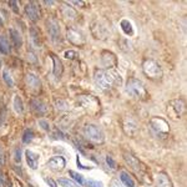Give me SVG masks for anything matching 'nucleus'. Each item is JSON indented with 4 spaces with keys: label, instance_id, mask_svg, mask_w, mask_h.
I'll list each match as a JSON object with an SVG mask.
<instances>
[{
    "label": "nucleus",
    "instance_id": "1",
    "mask_svg": "<svg viewBox=\"0 0 187 187\" xmlns=\"http://www.w3.org/2000/svg\"><path fill=\"white\" fill-rule=\"evenodd\" d=\"M95 84L100 89L106 90L121 84V75L112 70H97L94 76Z\"/></svg>",
    "mask_w": 187,
    "mask_h": 187
},
{
    "label": "nucleus",
    "instance_id": "2",
    "mask_svg": "<svg viewBox=\"0 0 187 187\" xmlns=\"http://www.w3.org/2000/svg\"><path fill=\"white\" fill-rule=\"evenodd\" d=\"M126 92L129 94L130 96L136 97V99H141L146 96V90L143 84L137 80V79H130L126 84Z\"/></svg>",
    "mask_w": 187,
    "mask_h": 187
},
{
    "label": "nucleus",
    "instance_id": "3",
    "mask_svg": "<svg viewBox=\"0 0 187 187\" xmlns=\"http://www.w3.org/2000/svg\"><path fill=\"white\" fill-rule=\"evenodd\" d=\"M142 70L145 75L150 79H160L162 76V70L161 66L155 60H145L142 64Z\"/></svg>",
    "mask_w": 187,
    "mask_h": 187
},
{
    "label": "nucleus",
    "instance_id": "4",
    "mask_svg": "<svg viewBox=\"0 0 187 187\" xmlns=\"http://www.w3.org/2000/svg\"><path fill=\"white\" fill-rule=\"evenodd\" d=\"M150 127L156 135H160V136H165V135H167L170 132V126H168L167 121L164 120V118H161V117L151 118Z\"/></svg>",
    "mask_w": 187,
    "mask_h": 187
},
{
    "label": "nucleus",
    "instance_id": "5",
    "mask_svg": "<svg viewBox=\"0 0 187 187\" xmlns=\"http://www.w3.org/2000/svg\"><path fill=\"white\" fill-rule=\"evenodd\" d=\"M84 133L85 136L94 142H103L104 141V132L100 127L95 126V125H87L85 126L84 129Z\"/></svg>",
    "mask_w": 187,
    "mask_h": 187
},
{
    "label": "nucleus",
    "instance_id": "6",
    "mask_svg": "<svg viewBox=\"0 0 187 187\" xmlns=\"http://www.w3.org/2000/svg\"><path fill=\"white\" fill-rule=\"evenodd\" d=\"M185 112V103L180 99L172 100L171 103L168 104V109H167V114L173 117V118H180V116H182V114Z\"/></svg>",
    "mask_w": 187,
    "mask_h": 187
},
{
    "label": "nucleus",
    "instance_id": "7",
    "mask_svg": "<svg viewBox=\"0 0 187 187\" xmlns=\"http://www.w3.org/2000/svg\"><path fill=\"white\" fill-rule=\"evenodd\" d=\"M48 31L50 34V36H51V40L53 41H59L61 38V31H60V25L59 23L54 19L49 20L48 21Z\"/></svg>",
    "mask_w": 187,
    "mask_h": 187
},
{
    "label": "nucleus",
    "instance_id": "8",
    "mask_svg": "<svg viewBox=\"0 0 187 187\" xmlns=\"http://www.w3.org/2000/svg\"><path fill=\"white\" fill-rule=\"evenodd\" d=\"M25 14L30 20L36 21L40 19V10H39V6L35 2H31L29 3L26 6H25Z\"/></svg>",
    "mask_w": 187,
    "mask_h": 187
},
{
    "label": "nucleus",
    "instance_id": "9",
    "mask_svg": "<svg viewBox=\"0 0 187 187\" xmlns=\"http://www.w3.org/2000/svg\"><path fill=\"white\" fill-rule=\"evenodd\" d=\"M139 130V126H137V122H136L133 118L131 117H127L124 120V131L126 135L129 136H133Z\"/></svg>",
    "mask_w": 187,
    "mask_h": 187
},
{
    "label": "nucleus",
    "instance_id": "10",
    "mask_svg": "<svg viewBox=\"0 0 187 187\" xmlns=\"http://www.w3.org/2000/svg\"><path fill=\"white\" fill-rule=\"evenodd\" d=\"M49 167L50 168H53L55 170V171H59V170H63L66 165V161L63 156H54L49 160V162H48Z\"/></svg>",
    "mask_w": 187,
    "mask_h": 187
},
{
    "label": "nucleus",
    "instance_id": "11",
    "mask_svg": "<svg viewBox=\"0 0 187 187\" xmlns=\"http://www.w3.org/2000/svg\"><path fill=\"white\" fill-rule=\"evenodd\" d=\"M25 157H26V162L28 165L32 168V170H36L38 166H39V155L32 152L30 150H26L25 151Z\"/></svg>",
    "mask_w": 187,
    "mask_h": 187
},
{
    "label": "nucleus",
    "instance_id": "12",
    "mask_svg": "<svg viewBox=\"0 0 187 187\" xmlns=\"http://www.w3.org/2000/svg\"><path fill=\"white\" fill-rule=\"evenodd\" d=\"M124 158L126 161V164L129 165L133 170V171H136V172H140L141 171V164L139 162V160L136 158V157H133L131 154H124Z\"/></svg>",
    "mask_w": 187,
    "mask_h": 187
},
{
    "label": "nucleus",
    "instance_id": "13",
    "mask_svg": "<svg viewBox=\"0 0 187 187\" xmlns=\"http://www.w3.org/2000/svg\"><path fill=\"white\" fill-rule=\"evenodd\" d=\"M67 39L75 45H80L84 42V38L80 34V31L75 30V29H69V31H67Z\"/></svg>",
    "mask_w": 187,
    "mask_h": 187
},
{
    "label": "nucleus",
    "instance_id": "14",
    "mask_svg": "<svg viewBox=\"0 0 187 187\" xmlns=\"http://www.w3.org/2000/svg\"><path fill=\"white\" fill-rule=\"evenodd\" d=\"M156 183L157 187H172V182L170 181L166 173H158L156 177Z\"/></svg>",
    "mask_w": 187,
    "mask_h": 187
},
{
    "label": "nucleus",
    "instance_id": "15",
    "mask_svg": "<svg viewBox=\"0 0 187 187\" xmlns=\"http://www.w3.org/2000/svg\"><path fill=\"white\" fill-rule=\"evenodd\" d=\"M9 34H10V38H11V41L15 48H20L21 44H23V40H21V35L18 30H15L14 28L9 29Z\"/></svg>",
    "mask_w": 187,
    "mask_h": 187
},
{
    "label": "nucleus",
    "instance_id": "16",
    "mask_svg": "<svg viewBox=\"0 0 187 187\" xmlns=\"http://www.w3.org/2000/svg\"><path fill=\"white\" fill-rule=\"evenodd\" d=\"M30 105H31V109L34 110V111H36V112H39V114H45L46 112V105L42 103V101H40V100H38V99H35V100H32L31 103H30Z\"/></svg>",
    "mask_w": 187,
    "mask_h": 187
},
{
    "label": "nucleus",
    "instance_id": "17",
    "mask_svg": "<svg viewBox=\"0 0 187 187\" xmlns=\"http://www.w3.org/2000/svg\"><path fill=\"white\" fill-rule=\"evenodd\" d=\"M79 103L86 109H90V106H97V101L94 96H81L79 99Z\"/></svg>",
    "mask_w": 187,
    "mask_h": 187
},
{
    "label": "nucleus",
    "instance_id": "18",
    "mask_svg": "<svg viewBox=\"0 0 187 187\" xmlns=\"http://www.w3.org/2000/svg\"><path fill=\"white\" fill-rule=\"evenodd\" d=\"M51 59H53V63H54V69H53V72L56 78L61 75L63 72V64L60 61V59H59L56 55H51Z\"/></svg>",
    "mask_w": 187,
    "mask_h": 187
},
{
    "label": "nucleus",
    "instance_id": "19",
    "mask_svg": "<svg viewBox=\"0 0 187 187\" xmlns=\"http://www.w3.org/2000/svg\"><path fill=\"white\" fill-rule=\"evenodd\" d=\"M0 53L4 55H8L10 53V44L8 41V39L3 35H0Z\"/></svg>",
    "mask_w": 187,
    "mask_h": 187
},
{
    "label": "nucleus",
    "instance_id": "20",
    "mask_svg": "<svg viewBox=\"0 0 187 187\" xmlns=\"http://www.w3.org/2000/svg\"><path fill=\"white\" fill-rule=\"evenodd\" d=\"M120 180L124 182V185H125L126 187H136L133 180L131 178V176L127 173V172H125V171H121V172H120Z\"/></svg>",
    "mask_w": 187,
    "mask_h": 187
},
{
    "label": "nucleus",
    "instance_id": "21",
    "mask_svg": "<svg viewBox=\"0 0 187 187\" xmlns=\"http://www.w3.org/2000/svg\"><path fill=\"white\" fill-rule=\"evenodd\" d=\"M26 82H28L29 86L32 87V89H38L40 86V80L34 74H29L26 76Z\"/></svg>",
    "mask_w": 187,
    "mask_h": 187
},
{
    "label": "nucleus",
    "instance_id": "22",
    "mask_svg": "<svg viewBox=\"0 0 187 187\" xmlns=\"http://www.w3.org/2000/svg\"><path fill=\"white\" fill-rule=\"evenodd\" d=\"M120 26H121L122 31L126 34V35H132V34H133L132 25H131V23H130L129 20H121Z\"/></svg>",
    "mask_w": 187,
    "mask_h": 187
},
{
    "label": "nucleus",
    "instance_id": "23",
    "mask_svg": "<svg viewBox=\"0 0 187 187\" xmlns=\"http://www.w3.org/2000/svg\"><path fill=\"white\" fill-rule=\"evenodd\" d=\"M3 79H4L5 84L9 87H13L14 86V80H13L11 75H10V72H9V70H8V69H4L3 70Z\"/></svg>",
    "mask_w": 187,
    "mask_h": 187
},
{
    "label": "nucleus",
    "instance_id": "24",
    "mask_svg": "<svg viewBox=\"0 0 187 187\" xmlns=\"http://www.w3.org/2000/svg\"><path fill=\"white\" fill-rule=\"evenodd\" d=\"M14 110L18 114H21L24 111V105H23V101L19 96H15L14 97Z\"/></svg>",
    "mask_w": 187,
    "mask_h": 187
},
{
    "label": "nucleus",
    "instance_id": "25",
    "mask_svg": "<svg viewBox=\"0 0 187 187\" xmlns=\"http://www.w3.org/2000/svg\"><path fill=\"white\" fill-rule=\"evenodd\" d=\"M69 175H70L79 185H81V186L85 185V180H84V176H82V175H80V173H78V172H75V171H69Z\"/></svg>",
    "mask_w": 187,
    "mask_h": 187
},
{
    "label": "nucleus",
    "instance_id": "26",
    "mask_svg": "<svg viewBox=\"0 0 187 187\" xmlns=\"http://www.w3.org/2000/svg\"><path fill=\"white\" fill-rule=\"evenodd\" d=\"M32 137H34L32 131H31L30 129L25 130L24 133H23V142H24V143H29V142L32 140Z\"/></svg>",
    "mask_w": 187,
    "mask_h": 187
},
{
    "label": "nucleus",
    "instance_id": "27",
    "mask_svg": "<svg viewBox=\"0 0 187 187\" xmlns=\"http://www.w3.org/2000/svg\"><path fill=\"white\" fill-rule=\"evenodd\" d=\"M59 183L64 187H79L75 182H72L71 180H67V178H59Z\"/></svg>",
    "mask_w": 187,
    "mask_h": 187
},
{
    "label": "nucleus",
    "instance_id": "28",
    "mask_svg": "<svg viewBox=\"0 0 187 187\" xmlns=\"http://www.w3.org/2000/svg\"><path fill=\"white\" fill-rule=\"evenodd\" d=\"M89 187H104L103 182H100V181H95V180H89L87 182H85Z\"/></svg>",
    "mask_w": 187,
    "mask_h": 187
},
{
    "label": "nucleus",
    "instance_id": "29",
    "mask_svg": "<svg viewBox=\"0 0 187 187\" xmlns=\"http://www.w3.org/2000/svg\"><path fill=\"white\" fill-rule=\"evenodd\" d=\"M56 107L59 110H66L67 107H69V105H67V103H65V101H63V100H57L56 101Z\"/></svg>",
    "mask_w": 187,
    "mask_h": 187
},
{
    "label": "nucleus",
    "instance_id": "30",
    "mask_svg": "<svg viewBox=\"0 0 187 187\" xmlns=\"http://www.w3.org/2000/svg\"><path fill=\"white\" fill-rule=\"evenodd\" d=\"M39 126L41 127L42 130H45V131H49L50 130V125H49V122L46 120H40L39 121Z\"/></svg>",
    "mask_w": 187,
    "mask_h": 187
},
{
    "label": "nucleus",
    "instance_id": "31",
    "mask_svg": "<svg viewBox=\"0 0 187 187\" xmlns=\"http://www.w3.org/2000/svg\"><path fill=\"white\" fill-rule=\"evenodd\" d=\"M106 164H107V166L110 168H115L116 167V164H115V161H114V158L111 156H106Z\"/></svg>",
    "mask_w": 187,
    "mask_h": 187
},
{
    "label": "nucleus",
    "instance_id": "32",
    "mask_svg": "<svg viewBox=\"0 0 187 187\" xmlns=\"http://www.w3.org/2000/svg\"><path fill=\"white\" fill-rule=\"evenodd\" d=\"M14 160H15V162H20V161H21V149H16L15 150Z\"/></svg>",
    "mask_w": 187,
    "mask_h": 187
},
{
    "label": "nucleus",
    "instance_id": "33",
    "mask_svg": "<svg viewBox=\"0 0 187 187\" xmlns=\"http://www.w3.org/2000/svg\"><path fill=\"white\" fill-rule=\"evenodd\" d=\"M64 56L66 59H74V57H76V53L74 51V50H67V51H65Z\"/></svg>",
    "mask_w": 187,
    "mask_h": 187
},
{
    "label": "nucleus",
    "instance_id": "34",
    "mask_svg": "<svg viewBox=\"0 0 187 187\" xmlns=\"http://www.w3.org/2000/svg\"><path fill=\"white\" fill-rule=\"evenodd\" d=\"M109 187H122V185L120 183V181H118L117 178H114V180H112L111 182H110Z\"/></svg>",
    "mask_w": 187,
    "mask_h": 187
},
{
    "label": "nucleus",
    "instance_id": "35",
    "mask_svg": "<svg viewBox=\"0 0 187 187\" xmlns=\"http://www.w3.org/2000/svg\"><path fill=\"white\" fill-rule=\"evenodd\" d=\"M76 164H78V166H79L80 168H84V170H90V168H91L90 166H84V165L80 162V156H76Z\"/></svg>",
    "mask_w": 187,
    "mask_h": 187
},
{
    "label": "nucleus",
    "instance_id": "36",
    "mask_svg": "<svg viewBox=\"0 0 187 187\" xmlns=\"http://www.w3.org/2000/svg\"><path fill=\"white\" fill-rule=\"evenodd\" d=\"M44 180H45V182L50 186V187H56V182L54 181V180H51V178H49V177H45L44 178Z\"/></svg>",
    "mask_w": 187,
    "mask_h": 187
},
{
    "label": "nucleus",
    "instance_id": "37",
    "mask_svg": "<svg viewBox=\"0 0 187 187\" xmlns=\"http://www.w3.org/2000/svg\"><path fill=\"white\" fill-rule=\"evenodd\" d=\"M4 162H5V158H4V151H3L2 146H0V164L4 165Z\"/></svg>",
    "mask_w": 187,
    "mask_h": 187
},
{
    "label": "nucleus",
    "instance_id": "38",
    "mask_svg": "<svg viewBox=\"0 0 187 187\" xmlns=\"http://www.w3.org/2000/svg\"><path fill=\"white\" fill-rule=\"evenodd\" d=\"M9 5L13 6V10H14L15 13H18V3H16V2H10Z\"/></svg>",
    "mask_w": 187,
    "mask_h": 187
},
{
    "label": "nucleus",
    "instance_id": "39",
    "mask_svg": "<svg viewBox=\"0 0 187 187\" xmlns=\"http://www.w3.org/2000/svg\"><path fill=\"white\" fill-rule=\"evenodd\" d=\"M70 4H74V5H84V2H70Z\"/></svg>",
    "mask_w": 187,
    "mask_h": 187
},
{
    "label": "nucleus",
    "instance_id": "40",
    "mask_svg": "<svg viewBox=\"0 0 187 187\" xmlns=\"http://www.w3.org/2000/svg\"><path fill=\"white\" fill-rule=\"evenodd\" d=\"M44 4H46V5H54L55 2H44Z\"/></svg>",
    "mask_w": 187,
    "mask_h": 187
},
{
    "label": "nucleus",
    "instance_id": "41",
    "mask_svg": "<svg viewBox=\"0 0 187 187\" xmlns=\"http://www.w3.org/2000/svg\"><path fill=\"white\" fill-rule=\"evenodd\" d=\"M30 187H34V186H31V185H30Z\"/></svg>",
    "mask_w": 187,
    "mask_h": 187
}]
</instances>
